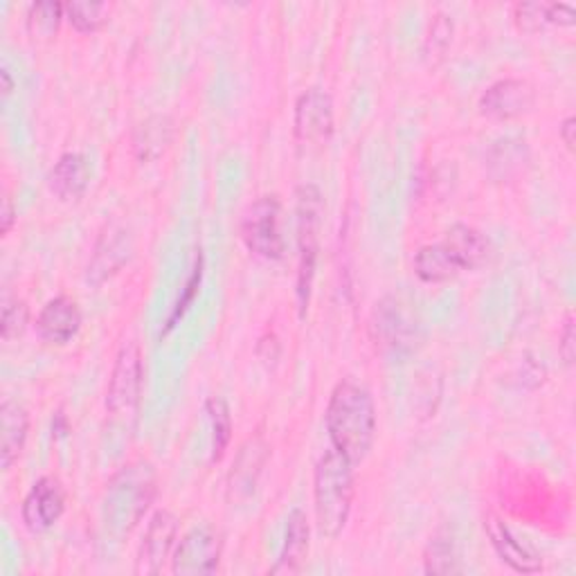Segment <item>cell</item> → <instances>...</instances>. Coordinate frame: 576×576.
<instances>
[{
    "label": "cell",
    "instance_id": "obj_35",
    "mask_svg": "<svg viewBox=\"0 0 576 576\" xmlns=\"http://www.w3.org/2000/svg\"><path fill=\"white\" fill-rule=\"evenodd\" d=\"M0 79H3V95L8 97V95L12 93V88H14L12 77H10V71H3V73H0Z\"/></svg>",
    "mask_w": 576,
    "mask_h": 576
},
{
    "label": "cell",
    "instance_id": "obj_26",
    "mask_svg": "<svg viewBox=\"0 0 576 576\" xmlns=\"http://www.w3.org/2000/svg\"><path fill=\"white\" fill-rule=\"evenodd\" d=\"M64 8H66V19L82 34H93V32L102 30L104 23L108 21L106 3H86V0H73V3H68Z\"/></svg>",
    "mask_w": 576,
    "mask_h": 576
},
{
    "label": "cell",
    "instance_id": "obj_5",
    "mask_svg": "<svg viewBox=\"0 0 576 576\" xmlns=\"http://www.w3.org/2000/svg\"><path fill=\"white\" fill-rule=\"evenodd\" d=\"M322 194L316 185H302L298 190V242H300V270H298V298L305 313L311 286L316 277L320 223H322Z\"/></svg>",
    "mask_w": 576,
    "mask_h": 576
},
{
    "label": "cell",
    "instance_id": "obj_11",
    "mask_svg": "<svg viewBox=\"0 0 576 576\" xmlns=\"http://www.w3.org/2000/svg\"><path fill=\"white\" fill-rule=\"evenodd\" d=\"M177 534H179L177 515L169 511H156L140 547V558H138L140 574H158L162 569V563L169 558L171 550H174Z\"/></svg>",
    "mask_w": 576,
    "mask_h": 576
},
{
    "label": "cell",
    "instance_id": "obj_20",
    "mask_svg": "<svg viewBox=\"0 0 576 576\" xmlns=\"http://www.w3.org/2000/svg\"><path fill=\"white\" fill-rule=\"evenodd\" d=\"M129 250L131 246L125 230H110V235L106 233L102 244L97 246L93 264L88 266V281H104L110 273L118 270L129 259Z\"/></svg>",
    "mask_w": 576,
    "mask_h": 576
},
{
    "label": "cell",
    "instance_id": "obj_8",
    "mask_svg": "<svg viewBox=\"0 0 576 576\" xmlns=\"http://www.w3.org/2000/svg\"><path fill=\"white\" fill-rule=\"evenodd\" d=\"M223 541L212 527L190 530L174 550V572L183 576L212 574L218 567Z\"/></svg>",
    "mask_w": 576,
    "mask_h": 576
},
{
    "label": "cell",
    "instance_id": "obj_23",
    "mask_svg": "<svg viewBox=\"0 0 576 576\" xmlns=\"http://www.w3.org/2000/svg\"><path fill=\"white\" fill-rule=\"evenodd\" d=\"M415 273L426 284H441L455 279L462 270L457 268V264L450 259L441 244H430L419 248L415 257Z\"/></svg>",
    "mask_w": 576,
    "mask_h": 576
},
{
    "label": "cell",
    "instance_id": "obj_30",
    "mask_svg": "<svg viewBox=\"0 0 576 576\" xmlns=\"http://www.w3.org/2000/svg\"><path fill=\"white\" fill-rule=\"evenodd\" d=\"M201 281H203V257L199 255L196 257V264L192 268V275L188 277V284H185V291H183V298L177 302L174 311H171V316L167 318V327H164V333L171 331L177 327V322L185 316V311L192 307L194 298L199 296V288H201Z\"/></svg>",
    "mask_w": 576,
    "mask_h": 576
},
{
    "label": "cell",
    "instance_id": "obj_2",
    "mask_svg": "<svg viewBox=\"0 0 576 576\" xmlns=\"http://www.w3.org/2000/svg\"><path fill=\"white\" fill-rule=\"evenodd\" d=\"M313 504L320 534L324 538H338L350 523L354 504V465L333 448L316 465Z\"/></svg>",
    "mask_w": 576,
    "mask_h": 576
},
{
    "label": "cell",
    "instance_id": "obj_32",
    "mask_svg": "<svg viewBox=\"0 0 576 576\" xmlns=\"http://www.w3.org/2000/svg\"><path fill=\"white\" fill-rule=\"evenodd\" d=\"M576 333H574V316L567 313L565 318V327L561 331V342H558V354L563 359V363L567 367L574 365V356H576V342H574Z\"/></svg>",
    "mask_w": 576,
    "mask_h": 576
},
{
    "label": "cell",
    "instance_id": "obj_31",
    "mask_svg": "<svg viewBox=\"0 0 576 576\" xmlns=\"http://www.w3.org/2000/svg\"><path fill=\"white\" fill-rule=\"evenodd\" d=\"M30 320V309L23 300L19 298H6L3 302V338L14 340L21 338Z\"/></svg>",
    "mask_w": 576,
    "mask_h": 576
},
{
    "label": "cell",
    "instance_id": "obj_25",
    "mask_svg": "<svg viewBox=\"0 0 576 576\" xmlns=\"http://www.w3.org/2000/svg\"><path fill=\"white\" fill-rule=\"evenodd\" d=\"M207 415L212 419V430H214V446H212V462H218L223 457L225 448L230 446V439H233V417H230V408L227 403L218 396H212L207 403Z\"/></svg>",
    "mask_w": 576,
    "mask_h": 576
},
{
    "label": "cell",
    "instance_id": "obj_16",
    "mask_svg": "<svg viewBox=\"0 0 576 576\" xmlns=\"http://www.w3.org/2000/svg\"><path fill=\"white\" fill-rule=\"evenodd\" d=\"M311 530L307 513L302 509H294L288 513V525H286V541L279 554L277 565L270 569L273 574H298L302 572L307 556H309V541Z\"/></svg>",
    "mask_w": 576,
    "mask_h": 576
},
{
    "label": "cell",
    "instance_id": "obj_17",
    "mask_svg": "<svg viewBox=\"0 0 576 576\" xmlns=\"http://www.w3.org/2000/svg\"><path fill=\"white\" fill-rule=\"evenodd\" d=\"M513 19L523 32L538 34L552 25L572 28L576 23V12L567 3H518L513 8Z\"/></svg>",
    "mask_w": 576,
    "mask_h": 576
},
{
    "label": "cell",
    "instance_id": "obj_3",
    "mask_svg": "<svg viewBox=\"0 0 576 576\" xmlns=\"http://www.w3.org/2000/svg\"><path fill=\"white\" fill-rule=\"evenodd\" d=\"M156 493L153 471L149 465H134L113 478L104 511L106 523L120 532H129L140 523Z\"/></svg>",
    "mask_w": 576,
    "mask_h": 576
},
{
    "label": "cell",
    "instance_id": "obj_12",
    "mask_svg": "<svg viewBox=\"0 0 576 576\" xmlns=\"http://www.w3.org/2000/svg\"><path fill=\"white\" fill-rule=\"evenodd\" d=\"M82 309L75 300L60 296L45 302L36 318L39 335L50 344H68L82 329Z\"/></svg>",
    "mask_w": 576,
    "mask_h": 576
},
{
    "label": "cell",
    "instance_id": "obj_9",
    "mask_svg": "<svg viewBox=\"0 0 576 576\" xmlns=\"http://www.w3.org/2000/svg\"><path fill=\"white\" fill-rule=\"evenodd\" d=\"M536 104V90L525 79H500L480 97V113L491 120H515Z\"/></svg>",
    "mask_w": 576,
    "mask_h": 576
},
{
    "label": "cell",
    "instance_id": "obj_1",
    "mask_svg": "<svg viewBox=\"0 0 576 576\" xmlns=\"http://www.w3.org/2000/svg\"><path fill=\"white\" fill-rule=\"evenodd\" d=\"M331 448L344 455L356 467L365 462L376 439V408L367 387L356 381H340L324 415Z\"/></svg>",
    "mask_w": 576,
    "mask_h": 576
},
{
    "label": "cell",
    "instance_id": "obj_24",
    "mask_svg": "<svg viewBox=\"0 0 576 576\" xmlns=\"http://www.w3.org/2000/svg\"><path fill=\"white\" fill-rule=\"evenodd\" d=\"M527 162V142L525 140H500L489 153V167L495 179H509L515 171H521Z\"/></svg>",
    "mask_w": 576,
    "mask_h": 576
},
{
    "label": "cell",
    "instance_id": "obj_6",
    "mask_svg": "<svg viewBox=\"0 0 576 576\" xmlns=\"http://www.w3.org/2000/svg\"><path fill=\"white\" fill-rule=\"evenodd\" d=\"M242 239L246 248L266 259L279 262L286 253L281 235V203L277 196H264L255 201L242 221Z\"/></svg>",
    "mask_w": 576,
    "mask_h": 576
},
{
    "label": "cell",
    "instance_id": "obj_10",
    "mask_svg": "<svg viewBox=\"0 0 576 576\" xmlns=\"http://www.w3.org/2000/svg\"><path fill=\"white\" fill-rule=\"evenodd\" d=\"M296 138L302 145H324L333 136V102L320 90L311 88L300 95L296 104Z\"/></svg>",
    "mask_w": 576,
    "mask_h": 576
},
{
    "label": "cell",
    "instance_id": "obj_18",
    "mask_svg": "<svg viewBox=\"0 0 576 576\" xmlns=\"http://www.w3.org/2000/svg\"><path fill=\"white\" fill-rule=\"evenodd\" d=\"M0 422H3V446H0V457H3V469L10 471L25 448L30 415L19 401L6 398L3 406H0Z\"/></svg>",
    "mask_w": 576,
    "mask_h": 576
},
{
    "label": "cell",
    "instance_id": "obj_29",
    "mask_svg": "<svg viewBox=\"0 0 576 576\" xmlns=\"http://www.w3.org/2000/svg\"><path fill=\"white\" fill-rule=\"evenodd\" d=\"M450 41H452V21L446 14H437L430 23V32H428L426 47H424L426 60H430V62L441 60Z\"/></svg>",
    "mask_w": 576,
    "mask_h": 576
},
{
    "label": "cell",
    "instance_id": "obj_27",
    "mask_svg": "<svg viewBox=\"0 0 576 576\" xmlns=\"http://www.w3.org/2000/svg\"><path fill=\"white\" fill-rule=\"evenodd\" d=\"M66 8L60 3H36L28 12V30L36 39H50L60 30Z\"/></svg>",
    "mask_w": 576,
    "mask_h": 576
},
{
    "label": "cell",
    "instance_id": "obj_7",
    "mask_svg": "<svg viewBox=\"0 0 576 576\" xmlns=\"http://www.w3.org/2000/svg\"><path fill=\"white\" fill-rule=\"evenodd\" d=\"M66 511V493L56 478H41L34 482L23 500V523L32 534H43L62 521Z\"/></svg>",
    "mask_w": 576,
    "mask_h": 576
},
{
    "label": "cell",
    "instance_id": "obj_19",
    "mask_svg": "<svg viewBox=\"0 0 576 576\" xmlns=\"http://www.w3.org/2000/svg\"><path fill=\"white\" fill-rule=\"evenodd\" d=\"M171 140H174V122L169 115H151L134 134V151L140 162H151L160 158Z\"/></svg>",
    "mask_w": 576,
    "mask_h": 576
},
{
    "label": "cell",
    "instance_id": "obj_33",
    "mask_svg": "<svg viewBox=\"0 0 576 576\" xmlns=\"http://www.w3.org/2000/svg\"><path fill=\"white\" fill-rule=\"evenodd\" d=\"M574 131H576V120L569 115V118H565L563 125H561V140L565 142V147H567L569 151H574V145H576Z\"/></svg>",
    "mask_w": 576,
    "mask_h": 576
},
{
    "label": "cell",
    "instance_id": "obj_13",
    "mask_svg": "<svg viewBox=\"0 0 576 576\" xmlns=\"http://www.w3.org/2000/svg\"><path fill=\"white\" fill-rule=\"evenodd\" d=\"M441 246L446 248V253L450 255V259L457 264L459 270H478L487 266L493 253L487 235H482L480 230L465 223L452 225L446 233Z\"/></svg>",
    "mask_w": 576,
    "mask_h": 576
},
{
    "label": "cell",
    "instance_id": "obj_4",
    "mask_svg": "<svg viewBox=\"0 0 576 576\" xmlns=\"http://www.w3.org/2000/svg\"><path fill=\"white\" fill-rule=\"evenodd\" d=\"M145 385L142 352L136 342H127L115 359L108 387H106V410L115 419H134L140 408Z\"/></svg>",
    "mask_w": 576,
    "mask_h": 576
},
{
    "label": "cell",
    "instance_id": "obj_15",
    "mask_svg": "<svg viewBox=\"0 0 576 576\" xmlns=\"http://www.w3.org/2000/svg\"><path fill=\"white\" fill-rule=\"evenodd\" d=\"M484 530L491 538L493 550L498 552V556L515 572L521 574H534L543 569V561L530 550L525 547L521 541H518L511 530L500 521L495 515H489V521L484 523Z\"/></svg>",
    "mask_w": 576,
    "mask_h": 576
},
{
    "label": "cell",
    "instance_id": "obj_14",
    "mask_svg": "<svg viewBox=\"0 0 576 576\" xmlns=\"http://www.w3.org/2000/svg\"><path fill=\"white\" fill-rule=\"evenodd\" d=\"M90 164L88 158L84 153H64L56 164L52 167L50 177H47V185L52 190V194L60 196L62 201H77L86 194L88 185H90Z\"/></svg>",
    "mask_w": 576,
    "mask_h": 576
},
{
    "label": "cell",
    "instance_id": "obj_34",
    "mask_svg": "<svg viewBox=\"0 0 576 576\" xmlns=\"http://www.w3.org/2000/svg\"><path fill=\"white\" fill-rule=\"evenodd\" d=\"M14 223V207H12V201L6 199V212H3V233L8 235L10 227Z\"/></svg>",
    "mask_w": 576,
    "mask_h": 576
},
{
    "label": "cell",
    "instance_id": "obj_21",
    "mask_svg": "<svg viewBox=\"0 0 576 576\" xmlns=\"http://www.w3.org/2000/svg\"><path fill=\"white\" fill-rule=\"evenodd\" d=\"M266 446L257 439L242 448V455L235 465L233 476H230V498H248L255 491L257 478L262 473L264 459H266Z\"/></svg>",
    "mask_w": 576,
    "mask_h": 576
},
{
    "label": "cell",
    "instance_id": "obj_22",
    "mask_svg": "<svg viewBox=\"0 0 576 576\" xmlns=\"http://www.w3.org/2000/svg\"><path fill=\"white\" fill-rule=\"evenodd\" d=\"M376 335L383 344L390 348H403L415 338V324L413 320L403 313L401 305L396 300H383L376 309Z\"/></svg>",
    "mask_w": 576,
    "mask_h": 576
},
{
    "label": "cell",
    "instance_id": "obj_28",
    "mask_svg": "<svg viewBox=\"0 0 576 576\" xmlns=\"http://www.w3.org/2000/svg\"><path fill=\"white\" fill-rule=\"evenodd\" d=\"M457 554H455V545L452 541L446 536H435V541L428 547L426 554V572L430 574H452L457 572Z\"/></svg>",
    "mask_w": 576,
    "mask_h": 576
}]
</instances>
